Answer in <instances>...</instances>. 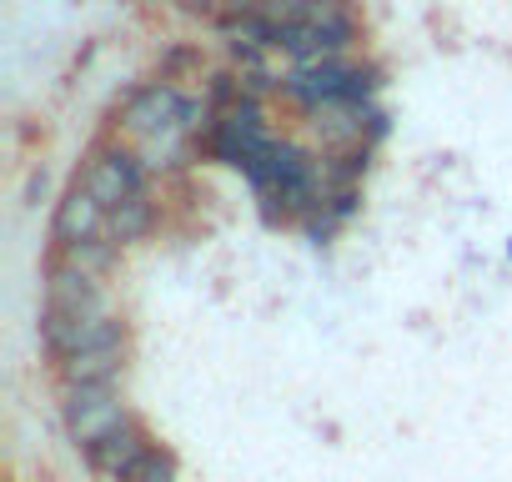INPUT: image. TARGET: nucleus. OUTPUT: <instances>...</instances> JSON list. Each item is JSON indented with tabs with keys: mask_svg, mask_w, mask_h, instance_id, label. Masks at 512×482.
I'll return each mask as SVG.
<instances>
[{
	"mask_svg": "<svg viewBox=\"0 0 512 482\" xmlns=\"http://www.w3.org/2000/svg\"><path fill=\"white\" fill-rule=\"evenodd\" d=\"M196 116H206L201 106H191L176 86H141L126 96L121 106V131L131 136V146L141 151L146 166H171L181 156V146L196 131Z\"/></svg>",
	"mask_w": 512,
	"mask_h": 482,
	"instance_id": "nucleus-1",
	"label": "nucleus"
},
{
	"mask_svg": "<svg viewBox=\"0 0 512 482\" xmlns=\"http://www.w3.org/2000/svg\"><path fill=\"white\" fill-rule=\"evenodd\" d=\"M287 96H297L302 106L312 111H327V106H362L372 96V76L362 66H347L342 56L337 61H312V66H297L287 81Z\"/></svg>",
	"mask_w": 512,
	"mask_h": 482,
	"instance_id": "nucleus-2",
	"label": "nucleus"
},
{
	"mask_svg": "<svg viewBox=\"0 0 512 482\" xmlns=\"http://www.w3.org/2000/svg\"><path fill=\"white\" fill-rule=\"evenodd\" d=\"M272 146H277V136L262 126V111H256V101H231V106L211 121V131H206V151H211L216 161H226V166H241V171H251Z\"/></svg>",
	"mask_w": 512,
	"mask_h": 482,
	"instance_id": "nucleus-3",
	"label": "nucleus"
},
{
	"mask_svg": "<svg viewBox=\"0 0 512 482\" xmlns=\"http://www.w3.org/2000/svg\"><path fill=\"white\" fill-rule=\"evenodd\" d=\"M126 402L116 392V382H96V387H66V427L71 437L91 452L106 432H116L126 422Z\"/></svg>",
	"mask_w": 512,
	"mask_h": 482,
	"instance_id": "nucleus-4",
	"label": "nucleus"
},
{
	"mask_svg": "<svg viewBox=\"0 0 512 482\" xmlns=\"http://www.w3.org/2000/svg\"><path fill=\"white\" fill-rule=\"evenodd\" d=\"M81 186L106 206V216H111V211H121L126 201L146 196V186H141V161H136L131 151H121V146L96 151V156L86 161V171H81Z\"/></svg>",
	"mask_w": 512,
	"mask_h": 482,
	"instance_id": "nucleus-5",
	"label": "nucleus"
},
{
	"mask_svg": "<svg viewBox=\"0 0 512 482\" xmlns=\"http://www.w3.org/2000/svg\"><path fill=\"white\" fill-rule=\"evenodd\" d=\"M41 332H46V347H51L61 362H71V357H81V352L121 347V322H111V317H66V312H51V307H46Z\"/></svg>",
	"mask_w": 512,
	"mask_h": 482,
	"instance_id": "nucleus-6",
	"label": "nucleus"
},
{
	"mask_svg": "<svg viewBox=\"0 0 512 482\" xmlns=\"http://www.w3.org/2000/svg\"><path fill=\"white\" fill-rule=\"evenodd\" d=\"M101 236H106V206L76 181L56 206V241H61V252H71V247H86V241H101Z\"/></svg>",
	"mask_w": 512,
	"mask_h": 482,
	"instance_id": "nucleus-7",
	"label": "nucleus"
},
{
	"mask_svg": "<svg viewBox=\"0 0 512 482\" xmlns=\"http://www.w3.org/2000/svg\"><path fill=\"white\" fill-rule=\"evenodd\" d=\"M46 307H51V312H66V317H111V312H106V297H101V287H96V277H91V272H76V267H56V272H51Z\"/></svg>",
	"mask_w": 512,
	"mask_h": 482,
	"instance_id": "nucleus-8",
	"label": "nucleus"
},
{
	"mask_svg": "<svg viewBox=\"0 0 512 482\" xmlns=\"http://www.w3.org/2000/svg\"><path fill=\"white\" fill-rule=\"evenodd\" d=\"M151 447H156V442L146 437V427H141L136 417H126L116 432H106V437L91 447V462H96L106 477H116V482H121V477H126V472H131V467H136V462H141Z\"/></svg>",
	"mask_w": 512,
	"mask_h": 482,
	"instance_id": "nucleus-9",
	"label": "nucleus"
},
{
	"mask_svg": "<svg viewBox=\"0 0 512 482\" xmlns=\"http://www.w3.org/2000/svg\"><path fill=\"white\" fill-rule=\"evenodd\" d=\"M121 367H126V352L101 347V352H81V357L61 362V377H66V387H96V382H116Z\"/></svg>",
	"mask_w": 512,
	"mask_h": 482,
	"instance_id": "nucleus-10",
	"label": "nucleus"
},
{
	"mask_svg": "<svg viewBox=\"0 0 512 482\" xmlns=\"http://www.w3.org/2000/svg\"><path fill=\"white\" fill-rule=\"evenodd\" d=\"M146 226H151V201H146V196H136V201H126L121 211H111V216H106V241L126 247V241H136Z\"/></svg>",
	"mask_w": 512,
	"mask_h": 482,
	"instance_id": "nucleus-11",
	"label": "nucleus"
},
{
	"mask_svg": "<svg viewBox=\"0 0 512 482\" xmlns=\"http://www.w3.org/2000/svg\"><path fill=\"white\" fill-rule=\"evenodd\" d=\"M121 482H176V457H171L166 447H151Z\"/></svg>",
	"mask_w": 512,
	"mask_h": 482,
	"instance_id": "nucleus-12",
	"label": "nucleus"
},
{
	"mask_svg": "<svg viewBox=\"0 0 512 482\" xmlns=\"http://www.w3.org/2000/svg\"><path fill=\"white\" fill-rule=\"evenodd\" d=\"M176 11H186V16H201V21H221L226 11L216 6V0H176Z\"/></svg>",
	"mask_w": 512,
	"mask_h": 482,
	"instance_id": "nucleus-13",
	"label": "nucleus"
},
{
	"mask_svg": "<svg viewBox=\"0 0 512 482\" xmlns=\"http://www.w3.org/2000/svg\"><path fill=\"white\" fill-rule=\"evenodd\" d=\"M216 6H221V11H231V0H216Z\"/></svg>",
	"mask_w": 512,
	"mask_h": 482,
	"instance_id": "nucleus-14",
	"label": "nucleus"
}]
</instances>
